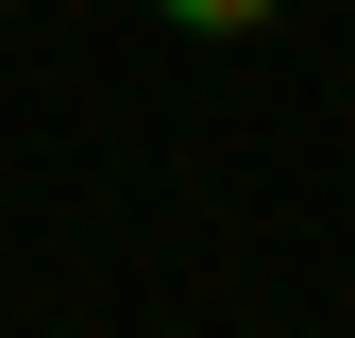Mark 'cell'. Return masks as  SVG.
<instances>
[{"mask_svg": "<svg viewBox=\"0 0 355 338\" xmlns=\"http://www.w3.org/2000/svg\"><path fill=\"white\" fill-rule=\"evenodd\" d=\"M153 17H169V34H254L271 0H153Z\"/></svg>", "mask_w": 355, "mask_h": 338, "instance_id": "cell-1", "label": "cell"}, {"mask_svg": "<svg viewBox=\"0 0 355 338\" xmlns=\"http://www.w3.org/2000/svg\"><path fill=\"white\" fill-rule=\"evenodd\" d=\"M0 17H17V0H0Z\"/></svg>", "mask_w": 355, "mask_h": 338, "instance_id": "cell-2", "label": "cell"}]
</instances>
